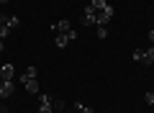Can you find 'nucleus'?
Returning a JSON list of instances; mask_svg holds the SVG:
<instances>
[{"instance_id": "obj_1", "label": "nucleus", "mask_w": 154, "mask_h": 113, "mask_svg": "<svg viewBox=\"0 0 154 113\" xmlns=\"http://www.w3.org/2000/svg\"><path fill=\"white\" fill-rule=\"evenodd\" d=\"M38 113H54V105H51V100L54 98L51 95H46V93H38Z\"/></svg>"}, {"instance_id": "obj_2", "label": "nucleus", "mask_w": 154, "mask_h": 113, "mask_svg": "<svg viewBox=\"0 0 154 113\" xmlns=\"http://www.w3.org/2000/svg\"><path fill=\"white\" fill-rule=\"evenodd\" d=\"M110 18H113V5H105V11L95 13V23H98V26H108Z\"/></svg>"}, {"instance_id": "obj_3", "label": "nucleus", "mask_w": 154, "mask_h": 113, "mask_svg": "<svg viewBox=\"0 0 154 113\" xmlns=\"http://www.w3.org/2000/svg\"><path fill=\"white\" fill-rule=\"evenodd\" d=\"M80 23H82V26H95V11L90 5H85V13H82V18H80Z\"/></svg>"}, {"instance_id": "obj_4", "label": "nucleus", "mask_w": 154, "mask_h": 113, "mask_svg": "<svg viewBox=\"0 0 154 113\" xmlns=\"http://www.w3.org/2000/svg\"><path fill=\"white\" fill-rule=\"evenodd\" d=\"M13 90H16L13 80H3V82H0V98H11Z\"/></svg>"}, {"instance_id": "obj_5", "label": "nucleus", "mask_w": 154, "mask_h": 113, "mask_svg": "<svg viewBox=\"0 0 154 113\" xmlns=\"http://www.w3.org/2000/svg\"><path fill=\"white\" fill-rule=\"evenodd\" d=\"M13 75H16V67L13 64H3L0 67V77H3V80H13Z\"/></svg>"}, {"instance_id": "obj_6", "label": "nucleus", "mask_w": 154, "mask_h": 113, "mask_svg": "<svg viewBox=\"0 0 154 113\" xmlns=\"http://www.w3.org/2000/svg\"><path fill=\"white\" fill-rule=\"evenodd\" d=\"M54 31L57 33H67V31H72V23L67 21V18H62L59 23H54Z\"/></svg>"}, {"instance_id": "obj_7", "label": "nucleus", "mask_w": 154, "mask_h": 113, "mask_svg": "<svg viewBox=\"0 0 154 113\" xmlns=\"http://www.w3.org/2000/svg\"><path fill=\"white\" fill-rule=\"evenodd\" d=\"M54 41H57V49H64V46H67V44H69V41H72V39H69V36H67V33H57V36H54Z\"/></svg>"}, {"instance_id": "obj_8", "label": "nucleus", "mask_w": 154, "mask_h": 113, "mask_svg": "<svg viewBox=\"0 0 154 113\" xmlns=\"http://www.w3.org/2000/svg\"><path fill=\"white\" fill-rule=\"evenodd\" d=\"M131 59L139 62V64H146V52H144V49H136V52L131 54Z\"/></svg>"}, {"instance_id": "obj_9", "label": "nucleus", "mask_w": 154, "mask_h": 113, "mask_svg": "<svg viewBox=\"0 0 154 113\" xmlns=\"http://www.w3.org/2000/svg\"><path fill=\"white\" fill-rule=\"evenodd\" d=\"M18 80H21V82H23V85H26V82H28V80H36V67H28V70H26V72H23V77H18Z\"/></svg>"}, {"instance_id": "obj_10", "label": "nucleus", "mask_w": 154, "mask_h": 113, "mask_svg": "<svg viewBox=\"0 0 154 113\" xmlns=\"http://www.w3.org/2000/svg\"><path fill=\"white\" fill-rule=\"evenodd\" d=\"M23 87H26V93H31V95H38V80H28Z\"/></svg>"}, {"instance_id": "obj_11", "label": "nucleus", "mask_w": 154, "mask_h": 113, "mask_svg": "<svg viewBox=\"0 0 154 113\" xmlns=\"http://www.w3.org/2000/svg\"><path fill=\"white\" fill-rule=\"evenodd\" d=\"M88 5H90V8H93V11H95V13H100V11H105V5H108V3H105V0H90Z\"/></svg>"}, {"instance_id": "obj_12", "label": "nucleus", "mask_w": 154, "mask_h": 113, "mask_svg": "<svg viewBox=\"0 0 154 113\" xmlns=\"http://www.w3.org/2000/svg\"><path fill=\"white\" fill-rule=\"evenodd\" d=\"M5 26H8V28H11V31H13V28H18V26H21V21H18L16 16H8V21H5Z\"/></svg>"}, {"instance_id": "obj_13", "label": "nucleus", "mask_w": 154, "mask_h": 113, "mask_svg": "<svg viewBox=\"0 0 154 113\" xmlns=\"http://www.w3.org/2000/svg\"><path fill=\"white\" fill-rule=\"evenodd\" d=\"M144 52H146V67H149V64H154V44H152L149 49H144Z\"/></svg>"}, {"instance_id": "obj_14", "label": "nucleus", "mask_w": 154, "mask_h": 113, "mask_svg": "<svg viewBox=\"0 0 154 113\" xmlns=\"http://www.w3.org/2000/svg\"><path fill=\"white\" fill-rule=\"evenodd\" d=\"M75 111H77V113H93V108H90V105H82V103H75Z\"/></svg>"}, {"instance_id": "obj_15", "label": "nucleus", "mask_w": 154, "mask_h": 113, "mask_svg": "<svg viewBox=\"0 0 154 113\" xmlns=\"http://www.w3.org/2000/svg\"><path fill=\"white\" fill-rule=\"evenodd\" d=\"M51 105H54V111H64L67 103H64V100H57V98H54V100H51Z\"/></svg>"}, {"instance_id": "obj_16", "label": "nucleus", "mask_w": 154, "mask_h": 113, "mask_svg": "<svg viewBox=\"0 0 154 113\" xmlns=\"http://www.w3.org/2000/svg\"><path fill=\"white\" fill-rule=\"evenodd\" d=\"M144 103H146V105H154V90H149L146 95H144Z\"/></svg>"}, {"instance_id": "obj_17", "label": "nucleus", "mask_w": 154, "mask_h": 113, "mask_svg": "<svg viewBox=\"0 0 154 113\" xmlns=\"http://www.w3.org/2000/svg\"><path fill=\"white\" fill-rule=\"evenodd\" d=\"M98 39H108V28L105 26H98Z\"/></svg>"}, {"instance_id": "obj_18", "label": "nucleus", "mask_w": 154, "mask_h": 113, "mask_svg": "<svg viewBox=\"0 0 154 113\" xmlns=\"http://www.w3.org/2000/svg\"><path fill=\"white\" fill-rule=\"evenodd\" d=\"M8 33H11V28H8V26H0V39H5Z\"/></svg>"}, {"instance_id": "obj_19", "label": "nucleus", "mask_w": 154, "mask_h": 113, "mask_svg": "<svg viewBox=\"0 0 154 113\" xmlns=\"http://www.w3.org/2000/svg\"><path fill=\"white\" fill-rule=\"evenodd\" d=\"M146 36H149V41H152V44H154V28H152V31H149V33H146Z\"/></svg>"}, {"instance_id": "obj_20", "label": "nucleus", "mask_w": 154, "mask_h": 113, "mask_svg": "<svg viewBox=\"0 0 154 113\" xmlns=\"http://www.w3.org/2000/svg\"><path fill=\"white\" fill-rule=\"evenodd\" d=\"M3 46H5V44H3V39H0V52H3Z\"/></svg>"}, {"instance_id": "obj_21", "label": "nucleus", "mask_w": 154, "mask_h": 113, "mask_svg": "<svg viewBox=\"0 0 154 113\" xmlns=\"http://www.w3.org/2000/svg\"><path fill=\"white\" fill-rule=\"evenodd\" d=\"M0 3H3V5H5V3H11V0H0Z\"/></svg>"}, {"instance_id": "obj_22", "label": "nucleus", "mask_w": 154, "mask_h": 113, "mask_svg": "<svg viewBox=\"0 0 154 113\" xmlns=\"http://www.w3.org/2000/svg\"><path fill=\"white\" fill-rule=\"evenodd\" d=\"M0 113H8V111H5V108H0Z\"/></svg>"}, {"instance_id": "obj_23", "label": "nucleus", "mask_w": 154, "mask_h": 113, "mask_svg": "<svg viewBox=\"0 0 154 113\" xmlns=\"http://www.w3.org/2000/svg\"><path fill=\"white\" fill-rule=\"evenodd\" d=\"M64 113H72V111H64Z\"/></svg>"}]
</instances>
